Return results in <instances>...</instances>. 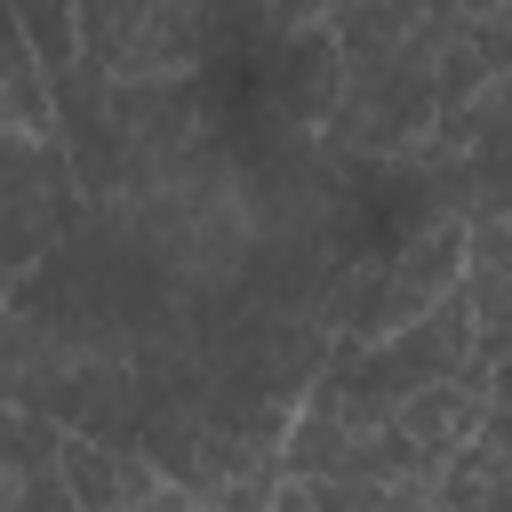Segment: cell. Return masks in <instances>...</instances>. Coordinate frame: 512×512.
<instances>
[{"label":"cell","instance_id":"5","mask_svg":"<svg viewBox=\"0 0 512 512\" xmlns=\"http://www.w3.org/2000/svg\"><path fill=\"white\" fill-rule=\"evenodd\" d=\"M56 432L64 424H48V416L0 408V512H24L56 480Z\"/></svg>","mask_w":512,"mask_h":512},{"label":"cell","instance_id":"6","mask_svg":"<svg viewBox=\"0 0 512 512\" xmlns=\"http://www.w3.org/2000/svg\"><path fill=\"white\" fill-rule=\"evenodd\" d=\"M8 8H16V32H24V48H32V64H40V72L80 64V24H72V0H8Z\"/></svg>","mask_w":512,"mask_h":512},{"label":"cell","instance_id":"2","mask_svg":"<svg viewBox=\"0 0 512 512\" xmlns=\"http://www.w3.org/2000/svg\"><path fill=\"white\" fill-rule=\"evenodd\" d=\"M56 480L72 496V512H128L152 488H168L136 448H112V440H88V432H56Z\"/></svg>","mask_w":512,"mask_h":512},{"label":"cell","instance_id":"10","mask_svg":"<svg viewBox=\"0 0 512 512\" xmlns=\"http://www.w3.org/2000/svg\"><path fill=\"white\" fill-rule=\"evenodd\" d=\"M424 512H432V504H424Z\"/></svg>","mask_w":512,"mask_h":512},{"label":"cell","instance_id":"1","mask_svg":"<svg viewBox=\"0 0 512 512\" xmlns=\"http://www.w3.org/2000/svg\"><path fill=\"white\" fill-rule=\"evenodd\" d=\"M80 216V184L56 136H8L0 128V280H24L64 224Z\"/></svg>","mask_w":512,"mask_h":512},{"label":"cell","instance_id":"8","mask_svg":"<svg viewBox=\"0 0 512 512\" xmlns=\"http://www.w3.org/2000/svg\"><path fill=\"white\" fill-rule=\"evenodd\" d=\"M128 512H208V504H192L184 488H152L144 504H128Z\"/></svg>","mask_w":512,"mask_h":512},{"label":"cell","instance_id":"9","mask_svg":"<svg viewBox=\"0 0 512 512\" xmlns=\"http://www.w3.org/2000/svg\"><path fill=\"white\" fill-rule=\"evenodd\" d=\"M0 328H8V280H0Z\"/></svg>","mask_w":512,"mask_h":512},{"label":"cell","instance_id":"7","mask_svg":"<svg viewBox=\"0 0 512 512\" xmlns=\"http://www.w3.org/2000/svg\"><path fill=\"white\" fill-rule=\"evenodd\" d=\"M432 480H352V512H424Z\"/></svg>","mask_w":512,"mask_h":512},{"label":"cell","instance_id":"4","mask_svg":"<svg viewBox=\"0 0 512 512\" xmlns=\"http://www.w3.org/2000/svg\"><path fill=\"white\" fill-rule=\"evenodd\" d=\"M456 296H464L480 344H504V320H512V224H504V216H472V224H464Z\"/></svg>","mask_w":512,"mask_h":512},{"label":"cell","instance_id":"3","mask_svg":"<svg viewBox=\"0 0 512 512\" xmlns=\"http://www.w3.org/2000/svg\"><path fill=\"white\" fill-rule=\"evenodd\" d=\"M432 512H512V448H504V400L472 424V440L432 472Z\"/></svg>","mask_w":512,"mask_h":512}]
</instances>
